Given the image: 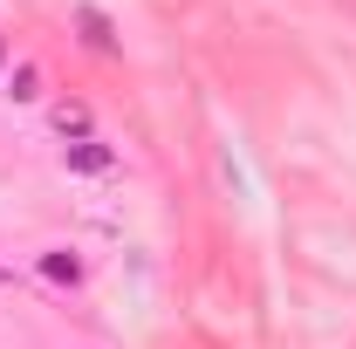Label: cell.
Wrapping results in <instances>:
<instances>
[{
	"label": "cell",
	"instance_id": "1",
	"mask_svg": "<svg viewBox=\"0 0 356 349\" xmlns=\"http://www.w3.org/2000/svg\"><path fill=\"white\" fill-rule=\"evenodd\" d=\"M7 96H21V103H35V96H42V69H35V62H21V69H7Z\"/></svg>",
	"mask_w": 356,
	"mask_h": 349
},
{
	"label": "cell",
	"instance_id": "2",
	"mask_svg": "<svg viewBox=\"0 0 356 349\" xmlns=\"http://www.w3.org/2000/svg\"><path fill=\"white\" fill-rule=\"evenodd\" d=\"M55 131H89V110L83 103H62V110H55Z\"/></svg>",
	"mask_w": 356,
	"mask_h": 349
},
{
	"label": "cell",
	"instance_id": "3",
	"mask_svg": "<svg viewBox=\"0 0 356 349\" xmlns=\"http://www.w3.org/2000/svg\"><path fill=\"white\" fill-rule=\"evenodd\" d=\"M69 165H83V172H96V165H110V151H103V144H76V151H69Z\"/></svg>",
	"mask_w": 356,
	"mask_h": 349
}]
</instances>
